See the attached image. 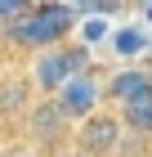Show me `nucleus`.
Returning <instances> with one entry per match:
<instances>
[{
	"label": "nucleus",
	"mask_w": 152,
	"mask_h": 157,
	"mask_svg": "<svg viewBox=\"0 0 152 157\" xmlns=\"http://www.w3.org/2000/svg\"><path fill=\"white\" fill-rule=\"evenodd\" d=\"M81 67H90L85 49L58 40V45H45V49L32 59V81H36V90H45V94H58V85L67 81V76H76Z\"/></svg>",
	"instance_id": "obj_1"
},
{
	"label": "nucleus",
	"mask_w": 152,
	"mask_h": 157,
	"mask_svg": "<svg viewBox=\"0 0 152 157\" xmlns=\"http://www.w3.org/2000/svg\"><path fill=\"white\" fill-rule=\"evenodd\" d=\"M121 135H125V117L121 112H90L85 121H76L72 139H76V148L85 157H112L121 148Z\"/></svg>",
	"instance_id": "obj_2"
},
{
	"label": "nucleus",
	"mask_w": 152,
	"mask_h": 157,
	"mask_svg": "<svg viewBox=\"0 0 152 157\" xmlns=\"http://www.w3.org/2000/svg\"><path fill=\"white\" fill-rule=\"evenodd\" d=\"M23 130H27V139H32L36 148H58L63 135L72 130V117H67V108H63L54 94H45V99H36L32 108H27Z\"/></svg>",
	"instance_id": "obj_3"
},
{
	"label": "nucleus",
	"mask_w": 152,
	"mask_h": 157,
	"mask_svg": "<svg viewBox=\"0 0 152 157\" xmlns=\"http://www.w3.org/2000/svg\"><path fill=\"white\" fill-rule=\"evenodd\" d=\"M72 27H76V9H67V5H40V9L27 18V32H23L18 40L45 49V45H58Z\"/></svg>",
	"instance_id": "obj_4"
},
{
	"label": "nucleus",
	"mask_w": 152,
	"mask_h": 157,
	"mask_svg": "<svg viewBox=\"0 0 152 157\" xmlns=\"http://www.w3.org/2000/svg\"><path fill=\"white\" fill-rule=\"evenodd\" d=\"M67 108V117L72 121H85L90 112H98V99H107V90H103V81L90 72V67H81L76 76H67V81L58 85V94H54Z\"/></svg>",
	"instance_id": "obj_5"
},
{
	"label": "nucleus",
	"mask_w": 152,
	"mask_h": 157,
	"mask_svg": "<svg viewBox=\"0 0 152 157\" xmlns=\"http://www.w3.org/2000/svg\"><path fill=\"white\" fill-rule=\"evenodd\" d=\"M148 85H152V72H148V67H121L117 76H107V81H103V90H107L112 103H130V99L143 94Z\"/></svg>",
	"instance_id": "obj_6"
},
{
	"label": "nucleus",
	"mask_w": 152,
	"mask_h": 157,
	"mask_svg": "<svg viewBox=\"0 0 152 157\" xmlns=\"http://www.w3.org/2000/svg\"><path fill=\"white\" fill-rule=\"evenodd\" d=\"M32 85L36 81H27V76H5V81H0V117H18V112L32 108V103H27Z\"/></svg>",
	"instance_id": "obj_7"
},
{
	"label": "nucleus",
	"mask_w": 152,
	"mask_h": 157,
	"mask_svg": "<svg viewBox=\"0 0 152 157\" xmlns=\"http://www.w3.org/2000/svg\"><path fill=\"white\" fill-rule=\"evenodd\" d=\"M121 117H125V130L152 135V85L143 90V94H134L130 103H121Z\"/></svg>",
	"instance_id": "obj_8"
},
{
	"label": "nucleus",
	"mask_w": 152,
	"mask_h": 157,
	"mask_svg": "<svg viewBox=\"0 0 152 157\" xmlns=\"http://www.w3.org/2000/svg\"><path fill=\"white\" fill-rule=\"evenodd\" d=\"M112 49H117V59H139V54H148V27H117V32H112Z\"/></svg>",
	"instance_id": "obj_9"
},
{
	"label": "nucleus",
	"mask_w": 152,
	"mask_h": 157,
	"mask_svg": "<svg viewBox=\"0 0 152 157\" xmlns=\"http://www.w3.org/2000/svg\"><path fill=\"white\" fill-rule=\"evenodd\" d=\"M0 157H36V144L23 135V139H13V144H5V148H0Z\"/></svg>",
	"instance_id": "obj_10"
},
{
	"label": "nucleus",
	"mask_w": 152,
	"mask_h": 157,
	"mask_svg": "<svg viewBox=\"0 0 152 157\" xmlns=\"http://www.w3.org/2000/svg\"><path fill=\"white\" fill-rule=\"evenodd\" d=\"M81 23H85V40H94V36H98V40L112 36V23H107V18H81Z\"/></svg>",
	"instance_id": "obj_11"
},
{
	"label": "nucleus",
	"mask_w": 152,
	"mask_h": 157,
	"mask_svg": "<svg viewBox=\"0 0 152 157\" xmlns=\"http://www.w3.org/2000/svg\"><path fill=\"white\" fill-rule=\"evenodd\" d=\"M143 23L152 27V0H148V5H143Z\"/></svg>",
	"instance_id": "obj_12"
},
{
	"label": "nucleus",
	"mask_w": 152,
	"mask_h": 157,
	"mask_svg": "<svg viewBox=\"0 0 152 157\" xmlns=\"http://www.w3.org/2000/svg\"><path fill=\"white\" fill-rule=\"evenodd\" d=\"M58 157H85V153H81V148H76V153H58Z\"/></svg>",
	"instance_id": "obj_13"
}]
</instances>
